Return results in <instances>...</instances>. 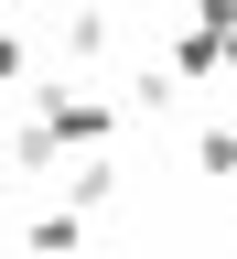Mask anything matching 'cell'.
Wrapping results in <instances>:
<instances>
[{
    "label": "cell",
    "instance_id": "6da1fadb",
    "mask_svg": "<svg viewBox=\"0 0 237 259\" xmlns=\"http://www.w3.org/2000/svg\"><path fill=\"white\" fill-rule=\"evenodd\" d=\"M22 248H32V259H76V248H86V227H76V205L32 216V227H22Z\"/></svg>",
    "mask_w": 237,
    "mask_h": 259
},
{
    "label": "cell",
    "instance_id": "277c9868",
    "mask_svg": "<svg viewBox=\"0 0 237 259\" xmlns=\"http://www.w3.org/2000/svg\"><path fill=\"white\" fill-rule=\"evenodd\" d=\"M194 162H205V173H237V130H205V141H194Z\"/></svg>",
    "mask_w": 237,
    "mask_h": 259
},
{
    "label": "cell",
    "instance_id": "52a82bcc",
    "mask_svg": "<svg viewBox=\"0 0 237 259\" xmlns=\"http://www.w3.org/2000/svg\"><path fill=\"white\" fill-rule=\"evenodd\" d=\"M0 173H11V151H0Z\"/></svg>",
    "mask_w": 237,
    "mask_h": 259
},
{
    "label": "cell",
    "instance_id": "3957f363",
    "mask_svg": "<svg viewBox=\"0 0 237 259\" xmlns=\"http://www.w3.org/2000/svg\"><path fill=\"white\" fill-rule=\"evenodd\" d=\"M65 54H108V11H97V0L65 11Z\"/></svg>",
    "mask_w": 237,
    "mask_h": 259
},
{
    "label": "cell",
    "instance_id": "8992f818",
    "mask_svg": "<svg viewBox=\"0 0 237 259\" xmlns=\"http://www.w3.org/2000/svg\"><path fill=\"white\" fill-rule=\"evenodd\" d=\"M0 119H11V87H0Z\"/></svg>",
    "mask_w": 237,
    "mask_h": 259
},
{
    "label": "cell",
    "instance_id": "5b68a950",
    "mask_svg": "<svg viewBox=\"0 0 237 259\" xmlns=\"http://www.w3.org/2000/svg\"><path fill=\"white\" fill-rule=\"evenodd\" d=\"M0 87H22V32H0Z\"/></svg>",
    "mask_w": 237,
    "mask_h": 259
},
{
    "label": "cell",
    "instance_id": "7a4b0ae2",
    "mask_svg": "<svg viewBox=\"0 0 237 259\" xmlns=\"http://www.w3.org/2000/svg\"><path fill=\"white\" fill-rule=\"evenodd\" d=\"M65 194H76V205H108V194H119V162H108V151H86L76 173H65Z\"/></svg>",
    "mask_w": 237,
    "mask_h": 259
}]
</instances>
